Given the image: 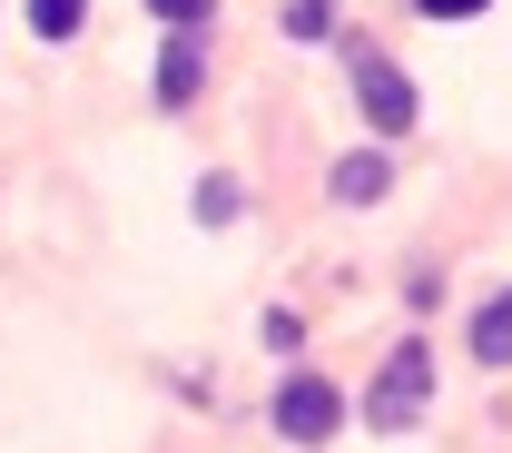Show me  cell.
Listing matches in <instances>:
<instances>
[{"mask_svg":"<svg viewBox=\"0 0 512 453\" xmlns=\"http://www.w3.org/2000/svg\"><path fill=\"white\" fill-rule=\"evenodd\" d=\"M355 99H365V129L375 138H404L424 119V99H414V79L384 60V50H355Z\"/></svg>","mask_w":512,"mask_h":453,"instance_id":"2","label":"cell"},{"mask_svg":"<svg viewBox=\"0 0 512 453\" xmlns=\"http://www.w3.org/2000/svg\"><path fill=\"white\" fill-rule=\"evenodd\" d=\"M197 79H207V40L197 30H168V50H158V109H188Z\"/></svg>","mask_w":512,"mask_h":453,"instance_id":"4","label":"cell"},{"mask_svg":"<svg viewBox=\"0 0 512 453\" xmlns=\"http://www.w3.org/2000/svg\"><path fill=\"white\" fill-rule=\"evenodd\" d=\"M325 188L345 197V207H384V188H394V168H384L375 148H365V158H335V178H325Z\"/></svg>","mask_w":512,"mask_h":453,"instance_id":"5","label":"cell"},{"mask_svg":"<svg viewBox=\"0 0 512 453\" xmlns=\"http://www.w3.org/2000/svg\"><path fill=\"white\" fill-rule=\"evenodd\" d=\"M424 404H434V355H424V345H394L375 394H365V424H375V434H414Z\"/></svg>","mask_w":512,"mask_h":453,"instance_id":"1","label":"cell"},{"mask_svg":"<svg viewBox=\"0 0 512 453\" xmlns=\"http://www.w3.org/2000/svg\"><path fill=\"white\" fill-rule=\"evenodd\" d=\"M424 20H473V10H493V0H414Z\"/></svg>","mask_w":512,"mask_h":453,"instance_id":"10","label":"cell"},{"mask_svg":"<svg viewBox=\"0 0 512 453\" xmlns=\"http://www.w3.org/2000/svg\"><path fill=\"white\" fill-rule=\"evenodd\" d=\"M79 20H89V0H30V30L40 40H79Z\"/></svg>","mask_w":512,"mask_h":453,"instance_id":"7","label":"cell"},{"mask_svg":"<svg viewBox=\"0 0 512 453\" xmlns=\"http://www.w3.org/2000/svg\"><path fill=\"white\" fill-rule=\"evenodd\" d=\"M148 10H158V20H178V30H197V20H207V0H148Z\"/></svg>","mask_w":512,"mask_h":453,"instance_id":"11","label":"cell"},{"mask_svg":"<svg viewBox=\"0 0 512 453\" xmlns=\"http://www.w3.org/2000/svg\"><path fill=\"white\" fill-rule=\"evenodd\" d=\"M473 355H483V365H512V286L473 316Z\"/></svg>","mask_w":512,"mask_h":453,"instance_id":"6","label":"cell"},{"mask_svg":"<svg viewBox=\"0 0 512 453\" xmlns=\"http://www.w3.org/2000/svg\"><path fill=\"white\" fill-rule=\"evenodd\" d=\"M197 217L227 227V217H237V178H207V188H197Z\"/></svg>","mask_w":512,"mask_h":453,"instance_id":"8","label":"cell"},{"mask_svg":"<svg viewBox=\"0 0 512 453\" xmlns=\"http://www.w3.org/2000/svg\"><path fill=\"white\" fill-rule=\"evenodd\" d=\"M286 40H325V0H296L286 10Z\"/></svg>","mask_w":512,"mask_h":453,"instance_id":"9","label":"cell"},{"mask_svg":"<svg viewBox=\"0 0 512 453\" xmlns=\"http://www.w3.org/2000/svg\"><path fill=\"white\" fill-rule=\"evenodd\" d=\"M335 424H345V394L325 385V375H296V385L276 394V434L286 444H325Z\"/></svg>","mask_w":512,"mask_h":453,"instance_id":"3","label":"cell"}]
</instances>
